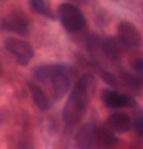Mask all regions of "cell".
Masks as SVG:
<instances>
[{
  "mask_svg": "<svg viewBox=\"0 0 143 149\" xmlns=\"http://www.w3.org/2000/svg\"><path fill=\"white\" fill-rule=\"evenodd\" d=\"M96 81L91 74H84L75 84L62 109V117L68 126H74L86 113L95 93Z\"/></svg>",
  "mask_w": 143,
  "mask_h": 149,
  "instance_id": "cell-1",
  "label": "cell"
},
{
  "mask_svg": "<svg viewBox=\"0 0 143 149\" xmlns=\"http://www.w3.org/2000/svg\"><path fill=\"white\" fill-rule=\"evenodd\" d=\"M34 76L40 82L51 86L56 100H60L71 85V72L63 64L42 65L35 69Z\"/></svg>",
  "mask_w": 143,
  "mask_h": 149,
  "instance_id": "cell-2",
  "label": "cell"
},
{
  "mask_svg": "<svg viewBox=\"0 0 143 149\" xmlns=\"http://www.w3.org/2000/svg\"><path fill=\"white\" fill-rule=\"evenodd\" d=\"M58 14L62 26L68 32L79 31L86 24L85 17L73 4L63 3L60 5Z\"/></svg>",
  "mask_w": 143,
  "mask_h": 149,
  "instance_id": "cell-3",
  "label": "cell"
},
{
  "mask_svg": "<svg viewBox=\"0 0 143 149\" xmlns=\"http://www.w3.org/2000/svg\"><path fill=\"white\" fill-rule=\"evenodd\" d=\"M5 49L14 56L19 64L26 66L34 56V49L28 42L17 37H8L4 41Z\"/></svg>",
  "mask_w": 143,
  "mask_h": 149,
  "instance_id": "cell-4",
  "label": "cell"
},
{
  "mask_svg": "<svg viewBox=\"0 0 143 149\" xmlns=\"http://www.w3.org/2000/svg\"><path fill=\"white\" fill-rule=\"evenodd\" d=\"M118 35L120 41L125 46L130 48H138L142 44V37L139 30L131 22L123 21L118 24Z\"/></svg>",
  "mask_w": 143,
  "mask_h": 149,
  "instance_id": "cell-5",
  "label": "cell"
},
{
  "mask_svg": "<svg viewBox=\"0 0 143 149\" xmlns=\"http://www.w3.org/2000/svg\"><path fill=\"white\" fill-rule=\"evenodd\" d=\"M97 127L94 124H86L78 130L75 143L78 149H94L97 147Z\"/></svg>",
  "mask_w": 143,
  "mask_h": 149,
  "instance_id": "cell-6",
  "label": "cell"
},
{
  "mask_svg": "<svg viewBox=\"0 0 143 149\" xmlns=\"http://www.w3.org/2000/svg\"><path fill=\"white\" fill-rule=\"evenodd\" d=\"M102 100L104 104L109 108H124V107H133L134 104L133 100L130 97L113 90L106 89L102 92L101 95Z\"/></svg>",
  "mask_w": 143,
  "mask_h": 149,
  "instance_id": "cell-7",
  "label": "cell"
},
{
  "mask_svg": "<svg viewBox=\"0 0 143 149\" xmlns=\"http://www.w3.org/2000/svg\"><path fill=\"white\" fill-rule=\"evenodd\" d=\"M1 27L10 31L26 34L28 32V24L21 14L12 13L2 19Z\"/></svg>",
  "mask_w": 143,
  "mask_h": 149,
  "instance_id": "cell-8",
  "label": "cell"
},
{
  "mask_svg": "<svg viewBox=\"0 0 143 149\" xmlns=\"http://www.w3.org/2000/svg\"><path fill=\"white\" fill-rule=\"evenodd\" d=\"M107 124L112 131L118 133H126L133 127V123L131 122L130 116L123 112H115L109 115Z\"/></svg>",
  "mask_w": 143,
  "mask_h": 149,
  "instance_id": "cell-9",
  "label": "cell"
},
{
  "mask_svg": "<svg viewBox=\"0 0 143 149\" xmlns=\"http://www.w3.org/2000/svg\"><path fill=\"white\" fill-rule=\"evenodd\" d=\"M28 86L35 104L41 110H48V109L51 107V100L47 97L45 92L38 85H36V84L29 83Z\"/></svg>",
  "mask_w": 143,
  "mask_h": 149,
  "instance_id": "cell-10",
  "label": "cell"
},
{
  "mask_svg": "<svg viewBox=\"0 0 143 149\" xmlns=\"http://www.w3.org/2000/svg\"><path fill=\"white\" fill-rule=\"evenodd\" d=\"M100 47L102 49V52L112 60H118L121 57V46L115 38H104L102 41H100Z\"/></svg>",
  "mask_w": 143,
  "mask_h": 149,
  "instance_id": "cell-11",
  "label": "cell"
},
{
  "mask_svg": "<svg viewBox=\"0 0 143 149\" xmlns=\"http://www.w3.org/2000/svg\"><path fill=\"white\" fill-rule=\"evenodd\" d=\"M97 147H113L116 145L119 139L111 130L103 127H97Z\"/></svg>",
  "mask_w": 143,
  "mask_h": 149,
  "instance_id": "cell-12",
  "label": "cell"
},
{
  "mask_svg": "<svg viewBox=\"0 0 143 149\" xmlns=\"http://www.w3.org/2000/svg\"><path fill=\"white\" fill-rule=\"evenodd\" d=\"M30 5L37 13L49 19H54V15H53L49 5L45 2V0H30Z\"/></svg>",
  "mask_w": 143,
  "mask_h": 149,
  "instance_id": "cell-13",
  "label": "cell"
},
{
  "mask_svg": "<svg viewBox=\"0 0 143 149\" xmlns=\"http://www.w3.org/2000/svg\"><path fill=\"white\" fill-rule=\"evenodd\" d=\"M133 128L135 130L136 134L143 139V115L137 116L133 121Z\"/></svg>",
  "mask_w": 143,
  "mask_h": 149,
  "instance_id": "cell-14",
  "label": "cell"
},
{
  "mask_svg": "<svg viewBox=\"0 0 143 149\" xmlns=\"http://www.w3.org/2000/svg\"><path fill=\"white\" fill-rule=\"evenodd\" d=\"M101 77L104 79L106 82H107L109 85L111 86H116V83H117V79L115 78L114 75H112L111 73H109L107 71H105V70H101Z\"/></svg>",
  "mask_w": 143,
  "mask_h": 149,
  "instance_id": "cell-15",
  "label": "cell"
},
{
  "mask_svg": "<svg viewBox=\"0 0 143 149\" xmlns=\"http://www.w3.org/2000/svg\"><path fill=\"white\" fill-rule=\"evenodd\" d=\"M133 69L136 72H143V60H137L133 63Z\"/></svg>",
  "mask_w": 143,
  "mask_h": 149,
  "instance_id": "cell-16",
  "label": "cell"
},
{
  "mask_svg": "<svg viewBox=\"0 0 143 149\" xmlns=\"http://www.w3.org/2000/svg\"><path fill=\"white\" fill-rule=\"evenodd\" d=\"M76 1H86V0H76Z\"/></svg>",
  "mask_w": 143,
  "mask_h": 149,
  "instance_id": "cell-17",
  "label": "cell"
}]
</instances>
